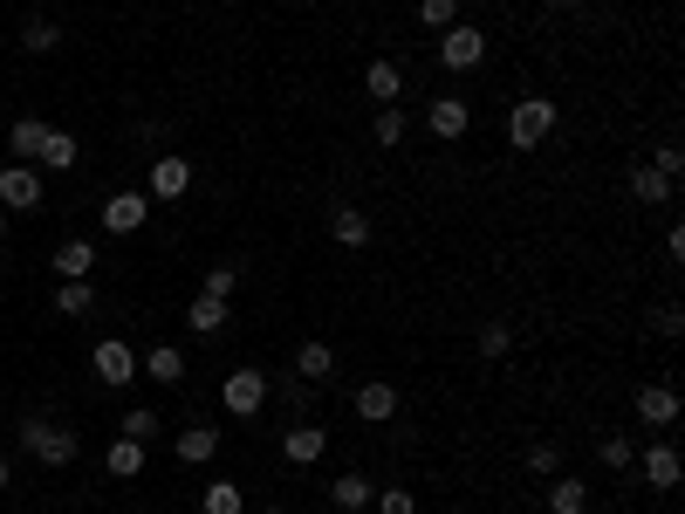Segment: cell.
<instances>
[{"label":"cell","instance_id":"cell-1","mask_svg":"<svg viewBox=\"0 0 685 514\" xmlns=\"http://www.w3.org/2000/svg\"><path fill=\"white\" fill-rule=\"evenodd\" d=\"M555 117H562L555 97H521V103L507 110V144H514V151H535V144L555 131Z\"/></svg>","mask_w":685,"mask_h":514},{"label":"cell","instance_id":"cell-2","mask_svg":"<svg viewBox=\"0 0 685 514\" xmlns=\"http://www.w3.org/2000/svg\"><path fill=\"white\" fill-rule=\"evenodd\" d=\"M21 446L42 460V466H69L75 453H83V446H75V432H69V425H49V419H21Z\"/></svg>","mask_w":685,"mask_h":514},{"label":"cell","instance_id":"cell-3","mask_svg":"<svg viewBox=\"0 0 685 514\" xmlns=\"http://www.w3.org/2000/svg\"><path fill=\"white\" fill-rule=\"evenodd\" d=\"M268 399H274V384H268L261 371H226V384H220V405H226L233 419H261Z\"/></svg>","mask_w":685,"mask_h":514},{"label":"cell","instance_id":"cell-4","mask_svg":"<svg viewBox=\"0 0 685 514\" xmlns=\"http://www.w3.org/2000/svg\"><path fill=\"white\" fill-rule=\"evenodd\" d=\"M439 62L446 69H480L487 62V34H480L473 21H453L446 34H439Z\"/></svg>","mask_w":685,"mask_h":514},{"label":"cell","instance_id":"cell-5","mask_svg":"<svg viewBox=\"0 0 685 514\" xmlns=\"http://www.w3.org/2000/svg\"><path fill=\"white\" fill-rule=\"evenodd\" d=\"M90 371H97V384L124 391V384L138 377V350H131V343H117V336H103V343H97V357H90Z\"/></svg>","mask_w":685,"mask_h":514},{"label":"cell","instance_id":"cell-6","mask_svg":"<svg viewBox=\"0 0 685 514\" xmlns=\"http://www.w3.org/2000/svg\"><path fill=\"white\" fill-rule=\"evenodd\" d=\"M0 206L42 213V172H34V165H0Z\"/></svg>","mask_w":685,"mask_h":514},{"label":"cell","instance_id":"cell-7","mask_svg":"<svg viewBox=\"0 0 685 514\" xmlns=\"http://www.w3.org/2000/svg\"><path fill=\"white\" fill-rule=\"evenodd\" d=\"M185 192H192V158L158 151L151 158V200H185Z\"/></svg>","mask_w":685,"mask_h":514},{"label":"cell","instance_id":"cell-8","mask_svg":"<svg viewBox=\"0 0 685 514\" xmlns=\"http://www.w3.org/2000/svg\"><path fill=\"white\" fill-rule=\"evenodd\" d=\"M151 220V192H110L103 200V233H138Z\"/></svg>","mask_w":685,"mask_h":514},{"label":"cell","instance_id":"cell-9","mask_svg":"<svg viewBox=\"0 0 685 514\" xmlns=\"http://www.w3.org/2000/svg\"><path fill=\"white\" fill-rule=\"evenodd\" d=\"M466 124H473V110H466L460 97H432V103H425V131H432L439 144H453V138H466Z\"/></svg>","mask_w":685,"mask_h":514},{"label":"cell","instance_id":"cell-10","mask_svg":"<svg viewBox=\"0 0 685 514\" xmlns=\"http://www.w3.org/2000/svg\"><path fill=\"white\" fill-rule=\"evenodd\" d=\"M281 453H289V466H315L322 453H330V432H322V425H289V432H281Z\"/></svg>","mask_w":685,"mask_h":514},{"label":"cell","instance_id":"cell-11","mask_svg":"<svg viewBox=\"0 0 685 514\" xmlns=\"http://www.w3.org/2000/svg\"><path fill=\"white\" fill-rule=\"evenodd\" d=\"M350 405H356V419H364V425H391V419H397V391L371 377V384H356Z\"/></svg>","mask_w":685,"mask_h":514},{"label":"cell","instance_id":"cell-12","mask_svg":"<svg viewBox=\"0 0 685 514\" xmlns=\"http://www.w3.org/2000/svg\"><path fill=\"white\" fill-rule=\"evenodd\" d=\"M637 419L644 425H678V391L672 384H637Z\"/></svg>","mask_w":685,"mask_h":514},{"label":"cell","instance_id":"cell-13","mask_svg":"<svg viewBox=\"0 0 685 514\" xmlns=\"http://www.w3.org/2000/svg\"><path fill=\"white\" fill-rule=\"evenodd\" d=\"M644 487H652V494H672L678 487V446H644Z\"/></svg>","mask_w":685,"mask_h":514},{"label":"cell","instance_id":"cell-14","mask_svg":"<svg viewBox=\"0 0 685 514\" xmlns=\"http://www.w3.org/2000/svg\"><path fill=\"white\" fill-rule=\"evenodd\" d=\"M364 90H371V103L384 110V103H397L405 97V69L397 62H384V56H371V69H364Z\"/></svg>","mask_w":685,"mask_h":514},{"label":"cell","instance_id":"cell-15","mask_svg":"<svg viewBox=\"0 0 685 514\" xmlns=\"http://www.w3.org/2000/svg\"><path fill=\"white\" fill-rule=\"evenodd\" d=\"M672 185H678V179H665L652 158H644V165L631 172V200H637V206H672Z\"/></svg>","mask_w":685,"mask_h":514},{"label":"cell","instance_id":"cell-16","mask_svg":"<svg viewBox=\"0 0 685 514\" xmlns=\"http://www.w3.org/2000/svg\"><path fill=\"white\" fill-rule=\"evenodd\" d=\"M295 377H302V384H330V377H336V350L309 336V343L295 350Z\"/></svg>","mask_w":685,"mask_h":514},{"label":"cell","instance_id":"cell-17","mask_svg":"<svg viewBox=\"0 0 685 514\" xmlns=\"http://www.w3.org/2000/svg\"><path fill=\"white\" fill-rule=\"evenodd\" d=\"M172 453H179L185 466H206V460L220 453V425H185L179 440H172Z\"/></svg>","mask_w":685,"mask_h":514},{"label":"cell","instance_id":"cell-18","mask_svg":"<svg viewBox=\"0 0 685 514\" xmlns=\"http://www.w3.org/2000/svg\"><path fill=\"white\" fill-rule=\"evenodd\" d=\"M42 138H49V124H42V117H14V131H8L14 165H34V158H42Z\"/></svg>","mask_w":685,"mask_h":514},{"label":"cell","instance_id":"cell-19","mask_svg":"<svg viewBox=\"0 0 685 514\" xmlns=\"http://www.w3.org/2000/svg\"><path fill=\"white\" fill-rule=\"evenodd\" d=\"M103 473H110V481H138V473H144V446L117 432V440H110V453H103Z\"/></svg>","mask_w":685,"mask_h":514},{"label":"cell","instance_id":"cell-20","mask_svg":"<svg viewBox=\"0 0 685 514\" xmlns=\"http://www.w3.org/2000/svg\"><path fill=\"white\" fill-rule=\"evenodd\" d=\"M330 233H336V248H371V213L364 206H336Z\"/></svg>","mask_w":685,"mask_h":514},{"label":"cell","instance_id":"cell-21","mask_svg":"<svg viewBox=\"0 0 685 514\" xmlns=\"http://www.w3.org/2000/svg\"><path fill=\"white\" fill-rule=\"evenodd\" d=\"M56 274H62V282H90V274H97V248L90 241H62L56 248Z\"/></svg>","mask_w":685,"mask_h":514},{"label":"cell","instance_id":"cell-22","mask_svg":"<svg viewBox=\"0 0 685 514\" xmlns=\"http://www.w3.org/2000/svg\"><path fill=\"white\" fill-rule=\"evenodd\" d=\"M185 323H192V336H220V330H226V302H220V295H192Z\"/></svg>","mask_w":685,"mask_h":514},{"label":"cell","instance_id":"cell-23","mask_svg":"<svg viewBox=\"0 0 685 514\" xmlns=\"http://www.w3.org/2000/svg\"><path fill=\"white\" fill-rule=\"evenodd\" d=\"M330 501H336L343 514H364V507H371V481H364V473H336V481H330Z\"/></svg>","mask_w":685,"mask_h":514},{"label":"cell","instance_id":"cell-24","mask_svg":"<svg viewBox=\"0 0 685 514\" xmlns=\"http://www.w3.org/2000/svg\"><path fill=\"white\" fill-rule=\"evenodd\" d=\"M199 514H248V494H240L233 481H206V494H199Z\"/></svg>","mask_w":685,"mask_h":514},{"label":"cell","instance_id":"cell-25","mask_svg":"<svg viewBox=\"0 0 685 514\" xmlns=\"http://www.w3.org/2000/svg\"><path fill=\"white\" fill-rule=\"evenodd\" d=\"M75 158H83V151H75V138H69V131H49V138H42V158H34V165H42V172H69Z\"/></svg>","mask_w":685,"mask_h":514},{"label":"cell","instance_id":"cell-26","mask_svg":"<svg viewBox=\"0 0 685 514\" xmlns=\"http://www.w3.org/2000/svg\"><path fill=\"white\" fill-rule=\"evenodd\" d=\"M548 514H590V481H555L548 487Z\"/></svg>","mask_w":685,"mask_h":514},{"label":"cell","instance_id":"cell-27","mask_svg":"<svg viewBox=\"0 0 685 514\" xmlns=\"http://www.w3.org/2000/svg\"><path fill=\"white\" fill-rule=\"evenodd\" d=\"M138 371H151L158 384H179V377H185V357H179V350H172V343H151V357H144Z\"/></svg>","mask_w":685,"mask_h":514},{"label":"cell","instance_id":"cell-28","mask_svg":"<svg viewBox=\"0 0 685 514\" xmlns=\"http://www.w3.org/2000/svg\"><path fill=\"white\" fill-rule=\"evenodd\" d=\"M158 425H165V419H158L151 405H131L124 419H117V432H124V440H138V446H151V440H158Z\"/></svg>","mask_w":685,"mask_h":514},{"label":"cell","instance_id":"cell-29","mask_svg":"<svg viewBox=\"0 0 685 514\" xmlns=\"http://www.w3.org/2000/svg\"><path fill=\"white\" fill-rule=\"evenodd\" d=\"M97 309V282H62L56 289V315H90Z\"/></svg>","mask_w":685,"mask_h":514},{"label":"cell","instance_id":"cell-30","mask_svg":"<svg viewBox=\"0 0 685 514\" xmlns=\"http://www.w3.org/2000/svg\"><path fill=\"white\" fill-rule=\"evenodd\" d=\"M371 138L391 151V144H405V110H397V103H384L377 117H371Z\"/></svg>","mask_w":685,"mask_h":514},{"label":"cell","instance_id":"cell-31","mask_svg":"<svg viewBox=\"0 0 685 514\" xmlns=\"http://www.w3.org/2000/svg\"><path fill=\"white\" fill-rule=\"evenodd\" d=\"M596 460H603V466H611V473H631V466H637V446L624 440V432H611V440H603V446H596Z\"/></svg>","mask_w":685,"mask_h":514},{"label":"cell","instance_id":"cell-32","mask_svg":"<svg viewBox=\"0 0 685 514\" xmlns=\"http://www.w3.org/2000/svg\"><path fill=\"white\" fill-rule=\"evenodd\" d=\"M460 21V0H419V28H432V34H446Z\"/></svg>","mask_w":685,"mask_h":514},{"label":"cell","instance_id":"cell-33","mask_svg":"<svg viewBox=\"0 0 685 514\" xmlns=\"http://www.w3.org/2000/svg\"><path fill=\"white\" fill-rule=\"evenodd\" d=\"M56 42H62V28H56V21H28V28H21V49H28V56H49Z\"/></svg>","mask_w":685,"mask_h":514},{"label":"cell","instance_id":"cell-34","mask_svg":"<svg viewBox=\"0 0 685 514\" xmlns=\"http://www.w3.org/2000/svg\"><path fill=\"white\" fill-rule=\"evenodd\" d=\"M507 350H514V330H507V323H480V357L494 364V357H507Z\"/></svg>","mask_w":685,"mask_h":514},{"label":"cell","instance_id":"cell-35","mask_svg":"<svg viewBox=\"0 0 685 514\" xmlns=\"http://www.w3.org/2000/svg\"><path fill=\"white\" fill-rule=\"evenodd\" d=\"M528 473H548V481H555V473H562V446H555V440H535V446H528Z\"/></svg>","mask_w":685,"mask_h":514},{"label":"cell","instance_id":"cell-36","mask_svg":"<svg viewBox=\"0 0 685 514\" xmlns=\"http://www.w3.org/2000/svg\"><path fill=\"white\" fill-rule=\"evenodd\" d=\"M233 289H240V268H233V261H220V268H206V289H199V295H220V302H226Z\"/></svg>","mask_w":685,"mask_h":514},{"label":"cell","instance_id":"cell-37","mask_svg":"<svg viewBox=\"0 0 685 514\" xmlns=\"http://www.w3.org/2000/svg\"><path fill=\"white\" fill-rule=\"evenodd\" d=\"M377 514H419V501H412L405 487H384V494H377Z\"/></svg>","mask_w":685,"mask_h":514},{"label":"cell","instance_id":"cell-38","mask_svg":"<svg viewBox=\"0 0 685 514\" xmlns=\"http://www.w3.org/2000/svg\"><path fill=\"white\" fill-rule=\"evenodd\" d=\"M652 165H658L665 179H678V172H685V151H678V144H658V151H652Z\"/></svg>","mask_w":685,"mask_h":514},{"label":"cell","instance_id":"cell-39","mask_svg":"<svg viewBox=\"0 0 685 514\" xmlns=\"http://www.w3.org/2000/svg\"><path fill=\"white\" fill-rule=\"evenodd\" d=\"M0 494H8V460H0Z\"/></svg>","mask_w":685,"mask_h":514},{"label":"cell","instance_id":"cell-40","mask_svg":"<svg viewBox=\"0 0 685 514\" xmlns=\"http://www.w3.org/2000/svg\"><path fill=\"white\" fill-rule=\"evenodd\" d=\"M0 248H8V213H0Z\"/></svg>","mask_w":685,"mask_h":514},{"label":"cell","instance_id":"cell-41","mask_svg":"<svg viewBox=\"0 0 685 514\" xmlns=\"http://www.w3.org/2000/svg\"><path fill=\"white\" fill-rule=\"evenodd\" d=\"M555 8H590V0H555Z\"/></svg>","mask_w":685,"mask_h":514},{"label":"cell","instance_id":"cell-42","mask_svg":"<svg viewBox=\"0 0 685 514\" xmlns=\"http://www.w3.org/2000/svg\"><path fill=\"white\" fill-rule=\"evenodd\" d=\"M261 514H289V507H261Z\"/></svg>","mask_w":685,"mask_h":514},{"label":"cell","instance_id":"cell-43","mask_svg":"<svg viewBox=\"0 0 685 514\" xmlns=\"http://www.w3.org/2000/svg\"><path fill=\"white\" fill-rule=\"evenodd\" d=\"M336 514H343V507H336Z\"/></svg>","mask_w":685,"mask_h":514}]
</instances>
